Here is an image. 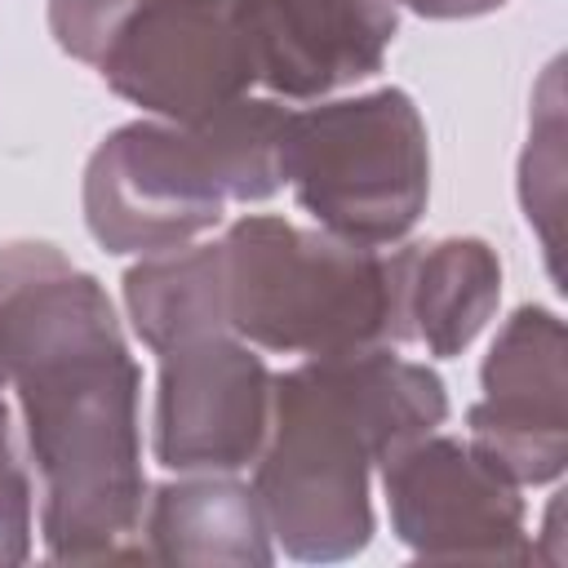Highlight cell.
Instances as JSON below:
<instances>
[{
	"label": "cell",
	"mask_w": 568,
	"mask_h": 568,
	"mask_svg": "<svg viewBox=\"0 0 568 568\" xmlns=\"http://www.w3.org/2000/svg\"><path fill=\"white\" fill-rule=\"evenodd\" d=\"M0 368L40 475L44 555L146 559L142 373L106 288L44 240L0 244Z\"/></svg>",
	"instance_id": "obj_1"
},
{
	"label": "cell",
	"mask_w": 568,
	"mask_h": 568,
	"mask_svg": "<svg viewBox=\"0 0 568 568\" xmlns=\"http://www.w3.org/2000/svg\"><path fill=\"white\" fill-rule=\"evenodd\" d=\"M444 417V382L390 346L315 355L271 377V422L253 457L271 541L306 564L359 555L373 537V466Z\"/></svg>",
	"instance_id": "obj_2"
},
{
	"label": "cell",
	"mask_w": 568,
	"mask_h": 568,
	"mask_svg": "<svg viewBox=\"0 0 568 568\" xmlns=\"http://www.w3.org/2000/svg\"><path fill=\"white\" fill-rule=\"evenodd\" d=\"M288 106L240 98L209 120H133L84 164V226L106 253H169L213 231L226 204L271 200Z\"/></svg>",
	"instance_id": "obj_3"
},
{
	"label": "cell",
	"mask_w": 568,
	"mask_h": 568,
	"mask_svg": "<svg viewBox=\"0 0 568 568\" xmlns=\"http://www.w3.org/2000/svg\"><path fill=\"white\" fill-rule=\"evenodd\" d=\"M222 306L235 337L275 355H351L408 342V244L373 248L248 213L217 240Z\"/></svg>",
	"instance_id": "obj_4"
},
{
	"label": "cell",
	"mask_w": 568,
	"mask_h": 568,
	"mask_svg": "<svg viewBox=\"0 0 568 568\" xmlns=\"http://www.w3.org/2000/svg\"><path fill=\"white\" fill-rule=\"evenodd\" d=\"M49 31L155 120H209L257 84L244 0H49Z\"/></svg>",
	"instance_id": "obj_5"
},
{
	"label": "cell",
	"mask_w": 568,
	"mask_h": 568,
	"mask_svg": "<svg viewBox=\"0 0 568 568\" xmlns=\"http://www.w3.org/2000/svg\"><path fill=\"white\" fill-rule=\"evenodd\" d=\"M280 178L320 231L390 248L430 195V142L404 89L333 98L284 115Z\"/></svg>",
	"instance_id": "obj_6"
},
{
	"label": "cell",
	"mask_w": 568,
	"mask_h": 568,
	"mask_svg": "<svg viewBox=\"0 0 568 568\" xmlns=\"http://www.w3.org/2000/svg\"><path fill=\"white\" fill-rule=\"evenodd\" d=\"M382 493L395 537L439 564H528L537 559L524 524L519 484L470 439L417 435L382 462Z\"/></svg>",
	"instance_id": "obj_7"
},
{
	"label": "cell",
	"mask_w": 568,
	"mask_h": 568,
	"mask_svg": "<svg viewBox=\"0 0 568 568\" xmlns=\"http://www.w3.org/2000/svg\"><path fill=\"white\" fill-rule=\"evenodd\" d=\"M160 355L151 448L178 475H235L253 466L271 422V368L231 328L182 337Z\"/></svg>",
	"instance_id": "obj_8"
},
{
	"label": "cell",
	"mask_w": 568,
	"mask_h": 568,
	"mask_svg": "<svg viewBox=\"0 0 568 568\" xmlns=\"http://www.w3.org/2000/svg\"><path fill=\"white\" fill-rule=\"evenodd\" d=\"M479 386L484 395L466 413L470 444L519 488L559 479L568 462V377L559 315L546 306H519L493 337Z\"/></svg>",
	"instance_id": "obj_9"
},
{
	"label": "cell",
	"mask_w": 568,
	"mask_h": 568,
	"mask_svg": "<svg viewBox=\"0 0 568 568\" xmlns=\"http://www.w3.org/2000/svg\"><path fill=\"white\" fill-rule=\"evenodd\" d=\"M257 84L315 102L382 71L395 44V0H244Z\"/></svg>",
	"instance_id": "obj_10"
},
{
	"label": "cell",
	"mask_w": 568,
	"mask_h": 568,
	"mask_svg": "<svg viewBox=\"0 0 568 568\" xmlns=\"http://www.w3.org/2000/svg\"><path fill=\"white\" fill-rule=\"evenodd\" d=\"M142 550L155 564H271L275 541L253 484L186 475L160 484L142 510Z\"/></svg>",
	"instance_id": "obj_11"
},
{
	"label": "cell",
	"mask_w": 568,
	"mask_h": 568,
	"mask_svg": "<svg viewBox=\"0 0 568 568\" xmlns=\"http://www.w3.org/2000/svg\"><path fill=\"white\" fill-rule=\"evenodd\" d=\"M501 297V262L475 235H448L435 244H408L404 320L408 342L435 359L462 355L493 320Z\"/></svg>",
	"instance_id": "obj_12"
},
{
	"label": "cell",
	"mask_w": 568,
	"mask_h": 568,
	"mask_svg": "<svg viewBox=\"0 0 568 568\" xmlns=\"http://www.w3.org/2000/svg\"><path fill=\"white\" fill-rule=\"evenodd\" d=\"M124 311L133 333L164 351L182 337L231 328L222 306V266L213 244H182L169 253H146L124 271Z\"/></svg>",
	"instance_id": "obj_13"
},
{
	"label": "cell",
	"mask_w": 568,
	"mask_h": 568,
	"mask_svg": "<svg viewBox=\"0 0 568 568\" xmlns=\"http://www.w3.org/2000/svg\"><path fill=\"white\" fill-rule=\"evenodd\" d=\"M564 115H559V67L546 71L541 93H537V111H532V133L524 146V164H519V195H524V213L541 235L550 275H559V173H564Z\"/></svg>",
	"instance_id": "obj_14"
},
{
	"label": "cell",
	"mask_w": 568,
	"mask_h": 568,
	"mask_svg": "<svg viewBox=\"0 0 568 568\" xmlns=\"http://www.w3.org/2000/svg\"><path fill=\"white\" fill-rule=\"evenodd\" d=\"M0 390H4V368H0ZM27 555H31V479L22 470L13 422L0 395V564H22Z\"/></svg>",
	"instance_id": "obj_15"
},
{
	"label": "cell",
	"mask_w": 568,
	"mask_h": 568,
	"mask_svg": "<svg viewBox=\"0 0 568 568\" xmlns=\"http://www.w3.org/2000/svg\"><path fill=\"white\" fill-rule=\"evenodd\" d=\"M395 4H404L422 18H444L448 22V18H484V13L501 9L506 0H395Z\"/></svg>",
	"instance_id": "obj_16"
}]
</instances>
